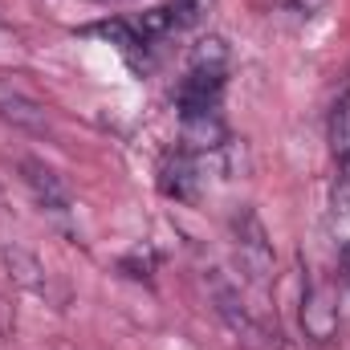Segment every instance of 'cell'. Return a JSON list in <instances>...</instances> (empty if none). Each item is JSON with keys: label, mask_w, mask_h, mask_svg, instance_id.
I'll use <instances>...</instances> for the list:
<instances>
[{"label": "cell", "mask_w": 350, "mask_h": 350, "mask_svg": "<svg viewBox=\"0 0 350 350\" xmlns=\"http://www.w3.org/2000/svg\"><path fill=\"white\" fill-rule=\"evenodd\" d=\"M212 8H216V0H172L167 4L172 29H196V25H204Z\"/></svg>", "instance_id": "ba28073f"}, {"label": "cell", "mask_w": 350, "mask_h": 350, "mask_svg": "<svg viewBox=\"0 0 350 350\" xmlns=\"http://www.w3.org/2000/svg\"><path fill=\"white\" fill-rule=\"evenodd\" d=\"M0 118H8V122H16V126H29V131H37V135L49 131L45 110L29 106V102H21V98H4V102H0Z\"/></svg>", "instance_id": "52a82bcc"}, {"label": "cell", "mask_w": 350, "mask_h": 350, "mask_svg": "<svg viewBox=\"0 0 350 350\" xmlns=\"http://www.w3.org/2000/svg\"><path fill=\"white\" fill-rule=\"evenodd\" d=\"M21 179H25V187L33 191V200H37L41 208H49V212H70V204H74L70 183L53 172L49 163L25 159V163H21Z\"/></svg>", "instance_id": "3957f363"}, {"label": "cell", "mask_w": 350, "mask_h": 350, "mask_svg": "<svg viewBox=\"0 0 350 350\" xmlns=\"http://www.w3.org/2000/svg\"><path fill=\"white\" fill-rule=\"evenodd\" d=\"M191 70L228 74V45H224V37H204V41L191 49Z\"/></svg>", "instance_id": "8992f818"}, {"label": "cell", "mask_w": 350, "mask_h": 350, "mask_svg": "<svg viewBox=\"0 0 350 350\" xmlns=\"http://www.w3.org/2000/svg\"><path fill=\"white\" fill-rule=\"evenodd\" d=\"M289 8H297V12H306V16H314V12H322L326 8V0H285Z\"/></svg>", "instance_id": "30bf717a"}, {"label": "cell", "mask_w": 350, "mask_h": 350, "mask_svg": "<svg viewBox=\"0 0 350 350\" xmlns=\"http://www.w3.org/2000/svg\"><path fill=\"white\" fill-rule=\"evenodd\" d=\"M4 265H8V273H12V281H16L21 289H29V293H49V269L37 261L29 249H21V245L4 249Z\"/></svg>", "instance_id": "5b68a950"}, {"label": "cell", "mask_w": 350, "mask_h": 350, "mask_svg": "<svg viewBox=\"0 0 350 350\" xmlns=\"http://www.w3.org/2000/svg\"><path fill=\"white\" fill-rule=\"evenodd\" d=\"M232 237H237V253H241V265L249 269V277L265 285L269 273H273V245H269V232L257 220L253 208H241L232 216Z\"/></svg>", "instance_id": "6da1fadb"}, {"label": "cell", "mask_w": 350, "mask_h": 350, "mask_svg": "<svg viewBox=\"0 0 350 350\" xmlns=\"http://www.w3.org/2000/svg\"><path fill=\"white\" fill-rule=\"evenodd\" d=\"M301 330L318 347H326L338 334V306H334L330 285H306V293H301Z\"/></svg>", "instance_id": "7a4b0ae2"}, {"label": "cell", "mask_w": 350, "mask_h": 350, "mask_svg": "<svg viewBox=\"0 0 350 350\" xmlns=\"http://www.w3.org/2000/svg\"><path fill=\"white\" fill-rule=\"evenodd\" d=\"M330 147L338 159H350V94L338 98V106L330 114Z\"/></svg>", "instance_id": "9c48e42d"}, {"label": "cell", "mask_w": 350, "mask_h": 350, "mask_svg": "<svg viewBox=\"0 0 350 350\" xmlns=\"http://www.w3.org/2000/svg\"><path fill=\"white\" fill-rule=\"evenodd\" d=\"M200 183H204V155L196 151H175L172 159L163 163V179L159 187L175 196V200H196L200 196Z\"/></svg>", "instance_id": "277c9868"}]
</instances>
